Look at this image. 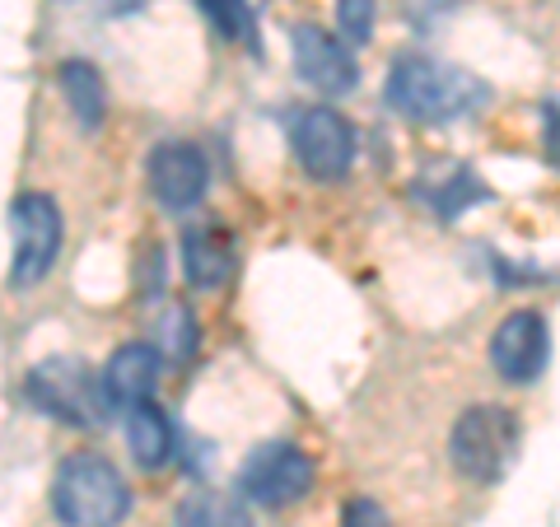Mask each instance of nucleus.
Listing matches in <instances>:
<instances>
[{
	"mask_svg": "<svg viewBox=\"0 0 560 527\" xmlns=\"http://www.w3.org/2000/svg\"><path fill=\"white\" fill-rule=\"evenodd\" d=\"M388 108L411 121H453L467 117L486 103V84L467 70L448 66L425 51H401L388 66V84H383Z\"/></svg>",
	"mask_w": 560,
	"mask_h": 527,
	"instance_id": "1",
	"label": "nucleus"
},
{
	"mask_svg": "<svg viewBox=\"0 0 560 527\" xmlns=\"http://www.w3.org/2000/svg\"><path fill=\"white\" fill-rule=\"evenodd\" d=\"M51 514L61 527H117L131 514V490L103 453H70L51 481Z\"/></svg>",
	"mask_w": 560,
	"mask_h": 527,
	"instance_id": "2",
	"label": "nucleus"
},
{
	"mask_svg": "<svg viewBox=\"0 0 560 527\" xmlns=\"http://www.w3.org/2000/svg\"><path fill=\"white\" fill-rule=\"evenodd\" d=\"M24 397L43 415L61 420V425H75V430H94L113 411L103 374H94V368L75 355H57V360L33 364L28 378H24Z\"/></svg>",
	"mask_w": 560,
	"mask_h": 527,
	"instance_id": "3",
	"label": "nucleus"
},
{
	"mask_svg": "<svg viewBox=\"0 0 560 527\" xmlns=\"http://www.w3.org/2000/svg\"><path fill=\"white\" fill-rule=\"evenodd\" d=\"M518 448V420L510 407H467L458 420H453V434H448V458L453 467L463 471L467 481L477 485H495L504 477Z\"/></svg>",
	"mask_w": 560,
	"mask_h": 527,
	"instance_id": "4",
	"label": "nucleus"
},
{
	"mask_svg": "<svg viewBox=\"0 0 560 527\" xmlns=\"http://www.w3.org/2000/svg\"><path fill=\"white\" fill-rule=\"evenodd\" d=\"M10 224H14L10 285L28 290L57 267L61 243H66V220L47 191H24V197H14V206H10Z\"/></svg>",
	"mask_w": 560,
	"mask_h": 527,
	"instance_id": "5",
	"label": "nucleus"
},
{
	"mask_svg": "<svg viewBox=\"0 0 560 527\" xmlns=\"http://www.w3.org/2000/svg\"><path fill=\"white\" fill-rule=\"evenodd\" d=\"M313 490V458L300 444H257L238 467V495L261 508H290Z\"/></svg>",
	"mask_w": 560,
	"mask_h": 527,
	"instance_id": "6",
	"label": "nucleus"
},
{
	"mask_svg": "<svg viewBox=\"0 0 560 527\" xmlns=\"http://www.w3.org/2000/svg\"><path fill=\"white\" fill-rule=\"evenodd\" d=\"M290 150L318 183H337L355 164V131L337 108H304L290 121Z\"/></svg>",
	"mask_w": 560,
	"mask_h": 527,
	"instance_id": "7",
	"label": "nucleus"
},
{
	"mask_svg": "<svg viewBox=\"0 0 560 527\" xmlns=\"http://www.w3.org/2000/svg\"><path fill=\"white\" fill-rule=\"evenodd\" d=\"M547 355H551V331H547V318L533 308H514L504 313L490 331V364L504 383H533L541 368H547Z\"/></svg>",
	"mask_w": 560,
	"mask_h": 527,
	"instance_id": "8",
	"label": "nucleus"
},
{
	"mask_svg": "<svg viewBox=\"0 0 560 527\" xmlns=\"http://www.w3.org/2000/svg\"><path fill=\"white\" fill-rule=\"evenodd\" d=\"M290 57H294L300 80L313 84V90L327 94V98H341L360 84L355 51H350L341 38H331V33L318 28V24H294L290 28Z\"/></svg>",
	"mask_w": 560,
	"mask_h": 527,
	"instance_id": "9",
	"label": "nucleus"
},
{
	"mask_svg": "<svg viewBox=\"0 0 560 527\" xmlns=\"http://www.w3.org/2000/svg\"><path fill=\"white\" fill-rule=\"evenodd\" d=\"M145 178H150L154 201L164 210H191L206 197L210 168H206V154L197 145H187V140H164V145H154V154H150Z\"/></svg>",
	"mask_w": 560,
	"mask_h": 527,
	"instance_id": "10",
	"label": "nucleus"
},
{
	"mask_svg": "<svg viewBox=\"0 0 560 527\" xmlns=\"http://www.w3.org/2000/svg\"><path fill=\"white\" fill-rule=\"evenodd\" d=\"M160 374H164L160 350L145 346V341H131V346L113 350V360L103 364V388H108L113 407L136 411V407H145V401L154 397V388H160Z\"/></svg>",
	"mask_w": 560,
	"mask_h": 527,
	"instance_id": "11",
	"label": "nucleus"
},
{
	"mask_svg": "<svg viewBox=\"0 0 560 527\" xmlns=\"http://www.w3.org/2000/svg\"><path fill=\"white\" fill-rule=\"evenodd\" d=\"M183 276L191 290H220L234 276V238L220 224H197L183 234Z\"/></svg>",
	"mask_w": 560,
	"mask_h": 527,
	"instance_id": "12",
	"label": "nucleus"
},
{
	"mask_svg": "<svg viewBox=\"0 0 560 527\" xmlns=\"http://www.w3.org/2000/svg\"><path fill=\"white\" fill-rule=\"evenodd\" d=\"M57 84H61V98H66L70 117L80 121V131H98L103 127V113H108V94H103L98 66L70 57V61L57 66Z\"/></svg>",
	"mask_w": 560,
	"mask_h": 527,
	"instance_id": "13",
	"label": "nucleus"
},
{
	"mask_svg": "<svg viewBox=\"0 0 560 527\" xmlns=\"http://www.w3.org/2000/svg\"><path fill=\"white\" fill-rule=\"evenodd\" d=\"M127 448L145 471H160L173 458V425H168V415L154 407V401L127 411Z\"/></svg>",
	"mask_w": 560,
	"mask_h": 527,
	"instance_id": "14",
	"label": "nucleus"
},
{
	"mask_svg": "<svg viewBox=\"0 0 560 527\" xmlns=\"http://www.w3.org/2000/svg\"><path fill=\"white\" fill-rule=\"evenodd\" d=\"M173 527H253L243 495H224V490H191L173 514Z\"/></svg>",
	"mask_w": 560,
	"mask_h": 527,
	"instance_id": "15",
	"label": "nucleus"
},
{
	"mask_svg": "<svg viewBox=\"0 0 560 527\" xmlns=\"http://www.w3.org/2000/svg\"><path fill=\"white\" fill-rule=\"evenodd\" d=\"M490 197V187L477 178V173L471 168H448V178L444 183H430V191H425V201L440 210L444 220H453L458 215V210H467V206H477V201H486Z\"/></svg>",
	"mask_w": 560,
	"mask_h": 527,
	"instance_id": "16",
	"label": "nucleus"
},
{
	"mask_svg": "<svg viewBox=\"0 0 560 527\" xmlns=\"http://www.w3.org/2000/svg\"><path fill=\"white\" fill-rule=\"evenodd\" d=\"M201 14L210 20V28L230 43H248L257 47V28H253V5L248 0H197Z\"/></svg>",
	"mask_w": 560,
	"mask_h": 527,
	"instance_id": "17",
	"label": "nucleus"
},
{
	"mask_svg": "<svg viewBox=\"0 0 560 527\" xmlns=\"http://www.w3.org/2000/svg\"><path fill=\"white\" fill-rule=\"evenodd\" d=\"M337 20H341V33L346 43H370L374 33V0H337Z\"/></svg>",
	"mask_w": 560,
	"mask_h": 527,
	"instance_id": "18",
	"label": "nucleus"
},
{
	"mask_svg": "<svg viewBox=\"0 0 560 527\" xmlns=\"http://www.w3.org/2000/svg\"><path fill=\"white\" fill-rule=\"evenodd\" d=\"M191 346H197V327H191V318L183 308H168V318H164V350H173L178 360H187Z\"/></svg>",
	"mask_w": 560,
	"mask_h": 527,
	"instance_id": "19",
	"label": "nucleus"
},
{
	"mask_svg": "<svg viewBox=\"0 0 560 527\" xmlns=\"http://www.w3.org/2000/svg\"><path fill=\"white\" fill-rule=\"evenodd\" d=\"M341 527H393V518L383 514V504L378 500H346L341 508Z\"/></svg>",
	"mask_w": 560,
	"mask_h": 527,
	"instance_id": "20",
	"label": "nucleus"
},
{
	"mask_svg": "<svg viewBox=\"0 0 560 527\" xmlns=\"http://www.w3.org/2000/svg\"><path fill=\"white\" fill-rule=\"evenodd\" d=\"M541 150H547V160L560 168V108L556 103L541 108Z\"/></svg>",
	"mask_w": 560,
	"mask_h": 527,
	"instance_id": "21",
	"label": "nucleus"
},
{
	"mask_svg": "<svg viewBox=\"0 0 560 527\" xmlns=\"http://www.w3.org/2000/svg\"><path fill=\"white\" fill-rule=\"evenodd\" d=\"M94 5H98L103 14H127V10L140 5V0H94Z\"/></svg>",
	"mask_w": 560,
	"mask_h": 527,
	"instance_id": "22",
	"label": "nucleus"
}]
</instances>
